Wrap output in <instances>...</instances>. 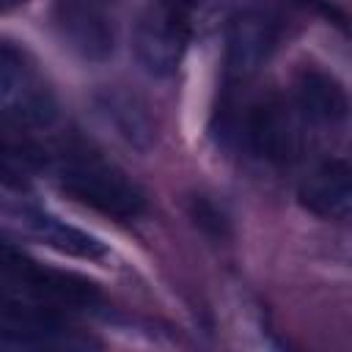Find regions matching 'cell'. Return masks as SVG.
<instances>
[{
  "label": "cell",
  "instance_id": "1",
  "mask_svg": "<svg viewBox=\"0 0 352 352\" xmlns=\"http://www.w3.org/2000/svg\"><path fill=\"white\" fill-rule=\"evenodd\" d=\"M55 179L72 201L113 220H132L146 212L143 190L116 162L94 148H63L55 157Z\"/></svg>",
  "mask_w": 352,
  "mask_h": 352
},
{
  "label": "cell",
  "instance_id": "2",
  "mask_svg": "<svg viewBox=\"0 0 352 352\" xmlns=\"http://www.w3.org/2000/svg\"><path fill=\"white\" fill-rule=\"evenodd\" d=\"M0 121L16 129H47L58 121V99L30 52L0 38Z\"/></svg>",
  "mask_w": 352,
  "mask_h": 352
},
{
  "label": "cell",
  "instance_id": "3",
  "mask_svg": "<svg viewBox=\"0 0 352 352\" xmlns=\"http://www.w3.org/2000/svg\"><path fill=\"white\" fill-rule=\"evenodd\" d=\"M0 280L28 289L55 302L58 308H69V311H96L102 305L99 283H94L80 272L58 270L36 261L22 248H16L6 234H0Z\"/></svg>",
  "mask_w": 352,
  "mask_h": 352
},
{
  "label": "cell",
  "instance_id": "4",
  "mask_svg": "<svg viewBox=\"0 0 352 352\" xmlns=\"http://www.w3.org/2000/svg\"><path fill=\"white\" fill-rule=\"evenodd\" d=\"M0 341L11 346H80L91 344L63 316L55 302L3 283L0 286Z\"/></svg>",
  "mask_w": 352,
  "mask_h": 352
},
{
  "label": "cell",
  "instance_id": "5",
  "mask_svg": "<svg viewBox=\"0 0 352 352\" xmlns=\"http://www.w3.org/2000/svg\"><path fill=\"white\" fill-rule=\"evenodd\" d=\"M190 16L151 3L140 11L132 30V50L143 72L151 77H170L190 44Z\"/></svg>",
  "mask_w": 352,
  "mask_h": 352
},
{
  "label": "cell",
  "instance_id": "6",
  "mask_svg": "<svg viewBox=\"0 0 352 352\" xmlns=\"http://www.w3.org/2000/svg\"><path fill=\"white\" fill-rule=\"evenodd\" d=\"M278 22L264 8H239L226 28V82L242 85L256 77L278 47Z\"/></svg>",
  "mask_w": 352,
  "mask_h": 352
},
{
  "label": "cell",
  "instance_id": "7",
  "mask_svg": "<svg viewBox=\"0 0 352 352\" xmlns=\"http://www.w3.org/2000/svg\"><path fill=\"white\" fill-rule=\"evenodd\" d=\"M52 28L77 58L102 63L116 52V28L102 0H58Z\"/></svg>",
  "mask_w": 352,
  "mask_h": 352
},
{
  "label": "cell",
  "instance_id": "8",
  "mask_svg": "<svg viewBox=\"0 0 352 352\" xmlns=\"http://www.w3.org/2000/svg\"><path fill=\"white\" fill-rule=\"evenodd\" d=\"M242 132L250 151L272 165H286L297 154L294 118L278 94H267L248 107Z\"/></svg>",
  "mask_w": 352,
  "mask_h": 352
},
{
  "label": "cell",
  "instance_id": "9",
  "mask_svg": "<svg viewBox=\"0 0 352 352\" xmlns=\"http://www.w3.org/2000/svg\"><path fill=\"white\" fill-rule=\"evenodd\" d=\"M96 116L113 129L118 140H124L135 151H151L157 143V121L148 110V104L118 85H107L94 94Z\"/></svg>",
  "mask_w": 352,
  "mask_h": 352
},
{
  "label": "cell",
  "instance_id": "10",
  "mask_svg": "<svg viewBox=\"0 0 352 352\" xmlns=\"http://www.w3.org/2000/svg\"><path fill=\"white\" fill-rule=\"evenodd\" d=\"M297 204L322 217L344 223L352 212V170L346 160L319 162L297 187Z\"/></svg>",
  "mask_w": 352,
  "mask_h": 352
},
{
  "label": "cell",
  "instance_id": "11",
  "mask_svg": "<svg viewBox=\"0 0 352 352\" xmlns=\"http://www.w3.org/2000/svg\"><path fill=\"white\" fill-rule=\"evenodd\" d=\"M294 91H297V104L311 124L336 126L349 113V96H346L344 82L324 69L305 66L297 74Z\"/></svg>",
  "mask_w": 352,
  "mask_h": 352
},
{
  "label": "cell",
  "instance_id": "12",
  "mask_svg": "<svg viewBox=\"0 0 352 352\" xmlns=\"http://www.w3.org/2000/svg\"><path fill=\"white\" fill-rule=\"evenodd\" d=\"M22 223L28 226V231L38 242L50 245L58 253H66V256H74V258H88V261H96V258L107 256V245L99 236H94V234H88L77 226H69V223L58 220L55 214L41 212L38 206L30 209L22 217Z\"/></svg>",
  "mask_w": 352,
  "mask_h": 352
},
{
  "label": "cell",
  "instance_id": "13",
  "mask_svg": "<svg viewBox=\"0 0 352 352\" xmlns=\"http://www.w3.org/2000/svg\"><path fill=\"white\" fill-rule=\"evenodd\" d=\"M11 132L14 126L0 129V170L19 182H30V176L47 165V151L33 140Z\"/></svg>",
  "mask_w": 352,
  "mask_h": 352
},
{
  "label": "cell",
  "instance_id": "14",
  "mask_svg": "<svg viewBox=\"0 0 352 352\" xmlns=\"http://www.w3.org/2000/svg\"><path fill=\"white\" fill-rule=\"evenodd\" d=\"M187 214L195 223V228H201L206 236H212V239H228L231 236V220H228V214L209 195H190Z\"/></svg>",
  "mask_w": 352,
  "mask_h": 352
},
{
  "label": "cell",
  "instance_id": "15",
  "mask_svg": "<svg viewBox=\"0 0 352 352\" xmlns=\"http://www.w3.org/2000/svg\"><path fill=\"white\" fill-rule=\"evenodd\" d=\"M30 209H36V201L30 195V184L0 170V214L22 220Z\"/></svg>",
  "mask_w": 352,
  "mask_h": 352
},
{
  "label": "cell",
  "instance_id": "16",
  "mask_svg": "<svg viewBox=\"0 0 352 352\" xmlns=\"http://www.w3.org/2000/svg\"><path fill=\"white\" fill-rule=\"evenodd\" d=\"M151 3H157V6H162V8H170V11H176V14H182V16H190L204 0H151Z\"/></svg>",
  "mask_w": 352,
  "mask_h": 352
},
{
  "label": "cell",
  "instance_id": "17",
  "mask_svg": "<svg viewBox=\"0 0 352 352\" xmlns=\"http://www.w3.org/2000/svg\"><path fill=\"white\" fill-rule=\"evenodd\" d=\"M25 0H0V14H6V11H11V8H16V6H22Z\"/></svg>",
  "mask_w": 352,
  "mask_h": 352
}]
</instances>
